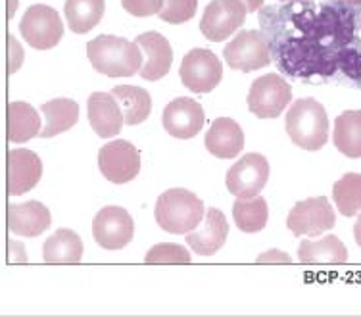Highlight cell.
I'll use <instances>...</instances> for the list:
<instances>
[{"instance_id":"1","label":"cell","mask_w":361,"mask_h":317,"mask_svg":"<svg viewBox=\"0 0 361 317\" xmlns=\"http://www.w3.org/2000/svg\"><path fill=\"white\" fill-rule=\"evenodd\" d=\"M262 25L271 37L279 60H290L306 49L310 66L319 76H333L336 69L361 85V42L355 37V10L350 2L331 0L321 6L298 0L288 6H269L262 12Z\"/></svg>"},{"instance_id":"2","label":"cell","mask_w":361,"mask_h":317,"mask_svg":"<svg viewBox=\"0 0 361 317\" xmlns=\"http://www.w3.org/2000/svg\"><path fill=\"white\" fill-rule=\"evenodd\" d=\"M137 42L116 35H100L87 42L90 66L108 77H131L142 68V52Z\"/></svg>"},{"instance_id":"3","label":"cell","mask_w":361,"mask_h":317,"mask_svg":"<svg viewBox=\"0 0 361 317\" xmlns=\"http://www.w3.org/2000/svg\"><path fill=\"white\" fill-rule=\"evenodd\" d=\"M285 127L288 137L304 150H321L329 138V117L323 104L315 98H300L286 114Z\"/></svg>"},{"instance_id":"4","label":"cell","mask_w":361,"mask_h":317,"mask_svg":"<svg viewBox=\"0 0 361 317\" xmlns=\"http://www.w3.org/2000/svg\"><path fill=\"white\" fill-rule=\"evenodd\" d=\"M156 223L171 234H187L206 217L204 202L190 191L169 189L161 194L154 210Z\"/></svg>"},{"instance_id":"5","label":"cell","mask_w":361,"mask_h":317,"mask_svg":"<svg viewBox=\"0 0 361 317\" xmlns=\"http://www.w3.org/2000/svg\"><path fill=\"white\" fill-rule=\"evenodd\" d=\"M223 58L231 69L250 73L271 64L269 41L262 31L246 29L236 35L235 39L223 49Z\"/></svg>"},{"instance_id":"6","label":"cell","mask_w":361,"mask_h":317,"mask_svg":"<svg viewBox=\"0 0 361 317\" xmlns=\"http://www.w3.org/2000/svg\"><path fill=\"white\" fill-rule=\"evenodd\" d=\"M179 76L188 90L206 95L221 83L223 66L212 50L192 49L183 58Z\"/></svg>"},{"instance_id":"7","label":"cell","mask_w":361,"mask_h":317,"mask_svg":"<svg viewBox=\"0 0 361 317\" xmlns=\"http://www.w3.org/2000/svg\"><path fill=\"white\" fill-rule=\"evenodd\" d=\"M20 31L29 47L37 50L54 49L63 35L60 14L47 4H33L27 8L20 21Z\"/></svg>"},{"instance_id":"8","label":"cell","mask_w":361,"mask_h":317,"mask_svg":"<svg viewBox=\"0 0 361 317\" xmlns=\"http://www.w3.org/2000/svg\"><path fill=\"white\" fill-rule=\"evenodd\" d=\"M292 89L277 73H267L256 79L248 92V110L259 119H271L283 114L290 104Z\"/></svg>"},{"instance_id":"9","label":"cell","mask_w":361,"mask_h":317,"mask_svg":"<svg viewBox=\"0 0 361 317\" xmlns=\"http://www.w3.org/2000/svg\"><path fill=\"white\" fill-rule=\"evenodd\" d=\"M334 223L336 215L326 196L306 198L294 204L286 217V227L290 229L294 237H319L321 233L333 229Z\"/></svg>"},{"instance_id":"10","label":"cell","mask_w":361,"mask_h":317,"mask_svg":"<svg viewBox=\"0 0 361 317\" xmlns=\"http://www.w3.org/2000/svg\"><path fill=\"white\" fill-rule=\"evenodd\" d=\"M248 8L243 0H212L200 20V31L208 41L221 42L243 28Z\"/></svg>"},{"instance_id":"11","label":"cell","mask_w":361,"mask_h":317,"mask_svg":"<svg viewBox=\"0 0 361 317\" xmlns=\"http://www.w3.org/2000/svg\"><path fill=\"white\" fill-rule=\"evenodd\" d=\"M269 179V162L265 156L252 152L231 166L227 172V189L236 198H252L264 191Z\"/></svg>"},{"instance_id":"12","label":"cell","mask_w":361,"mask_h":317,"mask_svg":"<svg viewBox=\"0 0 361 317\" xmlns=\"http://www.w3.org/2000/svg\"><path fill=\"white\" fill-rule=\"evenodd\" d=\"M135 223L127 210L119 206L102 208L92 220V237L100 249L121 250L133 241Z\"/></svg>"},{"instance_id":"13","label":"cell","mask_w":361,"mask_h":317,"mask_svg":"<svg viewBox=\"0 0 361 317\" xmlns=\"http://www.w3.org/2000/svg\"><path fill=\"white\" fill-rule=\"evenodd\" d=\"M98 167L106 181L123 185L139 175L140 154L127 140H111L98 152Z\"/></svg>"},{"instance_id":"14","label":"cell","mask_w":361,"mask_h":317,"mask_svg":"<svg viewBox=\"0 0 361 317\" xmlns=\"http://www.w3.org/2000/svg\"><path fill=\"white\" fill-rule=\"evenodd\" d=\"M161 124L167 135L173 138H192L202 131L206 124L204 108L192 98H175L164 108Z\"/></svg>"},{"instance_id":"15","label":"cell","mask_w":361,"mask_h":317,"mask_svg":"<svg viewBox=\"0 0 361 317\" xmlns=\"http://www.w3.org/2000/svg\"><path fill=\"white\" fill-rule=\"evenodd\" d=\"M42 162L33 150L16 148L8 152V194L20 196L41 181Z\"/></svg>"},{"instance_id":"16","label":"cell","mask_w":361,"mask_h":317,"mask_svg":"<svg viewBox=\"0 0 361 317\" xmlns=\"http://www.w3.org/2000/svg\"><path fill=\"white\" fill-rule=\"evenodd\" d=\"M87 110H89L90 127L98 137L110 138L121 133L126 117L111 92H92L87 102Z\"/></svg>"},{"instance_id":"17","label":"cell","mask_w":361,"mask_h":317,"mask_svg":"<svg viewBox=\"0 0 361 317\" xmlns=\"http://www.w3.org/2000/svg\"><path fill=\"white\" fill-rule=\"evenodd\" d=\"M135 42L142 49L146 58L145 66L140 68V77L146 81H158L166 77L173 64V49L166 37L156 31H146L139 35Z\"/></svg>"},{"instance_id":"18","label":"cell","mask_w":361,"mask_h":317,"mask_svg":"<svg viewBox=\"0 0 361 317\" xmlns=\"http://www.w3.org/2000/svg\"><path fill=\"white\" fill-rule=\"evenodd\" d=\"M227 237H229V225L223 212L217 208H209L206 210L204 223L198 225L196 231L187 233V242L196 254L214 256L225 246Z\"/></svg>"},{"instance_id":"19","label":"cell","mask_w":361,"mask_h":317,"mask_svg":"<svg viewBox=\"0 0 361 317\" xmlns=\"http://www.w3.org/2000/svg\"><path fill=\"white\" fill-rule=\"evenodd\" d=\"M6 223L10 233L20 234V237H39L52 223L49 208L37 201H29L25 204H12L8 206Z\"/></svg>"},{"instance_id":"20","label":"cell","mask_w":361,"mask_h":317,"mask_svg":"<svg viewBox=\"0 0 361 317\" xmlns=\"http://www.w3.org/2000/svg\"><path fill=\"white\" fill-rule=\"evenodd\" d=\"M206 148L216 158H236L244 148V131L231 117H217L206 135Z\"/></svg>"},{"instance_id":"21","label":"cell","mask_w":361,"mask_h":317,"mask_svg":"<svg viewBox=\"0 0 361 317\" xmlns=\"http://www.w3.org/2000/svg\"><path fill=\"white\" fill-rule=\"evenodd\" d=\"M83 258L81 237L71 229H58L42 246L44 263H77Z\"/></svg>"},{"instance_id":"22","label":"cell","mask_w":361,"mask_h":317,"mask_svg":"<svg viewBox=\"0 0 361 317\" xmlns=\"http://www.w3.org/2000/svg\"><path fill=\"white\" fill-rule=\"evenodd\" d=\"M41 112L44 114V127L39 137L50 138L68 131L79 119V106L70 98H54L50 102L41 104Z\"/></svg>"},{"instance_id":"23","label":"cell","mask_w":361,"mask_h":317,"mask_svg":"<svg viewBox=\"0 0 361 317\" xmlns=\"http://www.w3.org/2000/svg\"><path fill=\"white\" fill-rule=\"evenodd\" d=\"M41 119L35 108L27 102L8 104V140L10 143H27L29 138L39 137Z\"/></svg>"},{"instance_id":"24","label":"cell","mask_w":361,"mask_h":317,"mask_svg":"<svg viewBox=\"0 0 361 317\" xmlns=\"http://www.w3.org/2000/svg\"><path fill=\"white\" fill-rule=\"evenodd\" d=\"M111 95L118 98L127 125L142 124L152 112V97L146 89L133 85H118L111 89Z\"/></svg>"},{"instance_id":"25","label":"cell","mask_w":361,"mask_h":317,"mask_svg":"<svg viewBox=\"0 0 361 317\" xmlns=\"http://www.w3.org/2000/svg\"><path fill=\"white\" fill-rule=\"evenodd\" d=\"M334 146L348 158H361V110H348L334 119Z\"/></svg>"},{"instance_id":"26","label":"cell","mask_w":361,"mask_h":317,"mask_svg":"<svg viewBox=\"0 0 361 317\" xmlns=\"http://www.w3.org/2000/svg\"><path fill=\"white\" fill-rule=\"evenodd\" d=\"M298 258L302 263H346L348 250L338 237L326 234L321 241L300 242Z\"/></svg>"},{"instance_id":"27","label":"cell","mask_w":361,"mask_h":317,"mask_svg":"<svg viewBox=\"0 0 361 317\" xmlns=\"http://www.w3.org/2000/svg\"><path fill=\"white\" fill-rule=\"evenodd\" d=\"M106 10L104 0H66V20L73 33H89L102 20Z\"/></svg>"},{"instance_id":"28","label":"cell","mask_w":361,"mask_h":317,"mask_svg":"<svg viewBox=\"0 0 361 317\" xmlns=\"http://www.w3.org/2000/svg\"><path fill=\"white\" fill-rule=\"evenodd\" d=\"M233 217L243 233H259L267 225L269 208L262 196L238 198L233 206Z\"/></svg>"},{"instance_id":"29","label":"cell","mask_w":361,"mask_h":317,"mask_svg":"<svg viewBox=\"0 0 361 317\" xmlns=\"http://www.w3.org/2000/svg\"><path fill=\"white\" fill-rule=\"evenodd\" d=\"M336 210L344 217H352L361 212V173H346L333 186Z\"/></svg>"},{"instance_id":"30","label":"cell","mask_w":361,"mask_h":317,"mask_svg":"<svg viewBox=\"0 0 361 317\" xmlns=\"http://www.w3.org/2000/svg\"><path fill=\"white\" fill-rule=\"evenodd\" d=\"M146 263H188L190 254L185 246L171 244V242H161L156 244L146 252Z\"/></svg>"},{"instance_id":"31","label":"cell","mask_w":361,"mask_h":317,"mask_svg":"<svg viewBox=\"0 0 361 317\" xmlns=\"http://www.w3.org/2000/svg\"><path fill=\"white\" fill-rule=\"evenodd\" d=\"M196 8H198V0H166L158 18L166 23L177 25V23L192 20L196 14Z\"/></svg>"},{"instance_id":"32","label":"cell","mask_w":361,"mask_h":317,"mask_svg":"<svg viewBox=\"0 0 361 317\" xmlns=\"http://www.w3.org/2000/svg\"><path fill=\"white\" fill-rule=\"evenodd\" d=\"M166 0H121V6L126 12L137 18H148L152 14H160Z\"/></svg>"},{"instance_id":"33","label":"cell","mask_w":361,"mask_h":317,"mask_svg":"<svg viewBox=\"0 0 361 317\" xmlns=\"http://www.w3.org/2000/svg\"><path fill=\"white\" fill-rule=\"evenodd\" d=\"M269 262H283L290 263V258L285 252H277V250H271V252H265L257 258V263H269Z\"/></svg>"},{"instance_id":"34","label":"cell","mask_w":361,"mask_h":317,"mask_svg":"<svg viewBox=\"0 0 361 317\" xmlns=\"http://www.w3.org/2000/svg\"><path fill=\"white\" fill-rule=\"evenodd\" d=\"M244 4H246V8H248V12H256V10H259V6L264 4V0H243Z\"/></svg>"},{"instance_id":"35","label":"cell","mask_w":361,"mask_h":317,"mask_svg":"<svg viewBox=\"0 0 361 317\" xmlns=\"http://www.w3.org/2000/svg\"><path fill=\"white\" fill-rule=\"evenodd\" d=\"M354 237H355V242H357V246H360V249H361V215H360V217H357V221H355Z\"/></svg>"},{"instance_id":"36","label":"cell","mask_w":361,"mask_h":317,"mask_svg":"<svg viewBox=\"0 0 361 317\" xmlns=\"http://www.w3.org/2000/svg\"><path fill=\"white\" fill-rule=\"evenodd\" d=\"M344 2H350V4H361V0H344Z\"/></svg>"},{"instance_id":"37","label":"cell","mask_w":361,"mask_h":317,"mask_svg":"<svg viewBox=\"0 0 361 317\" xmlns=\"http://www.w3.org/2000/svg\"><path fill=\"white\" fill-rule=\"evenodd\" d=\"M281 2H298V0H281Z\"/></svg>"}]
</instances>
